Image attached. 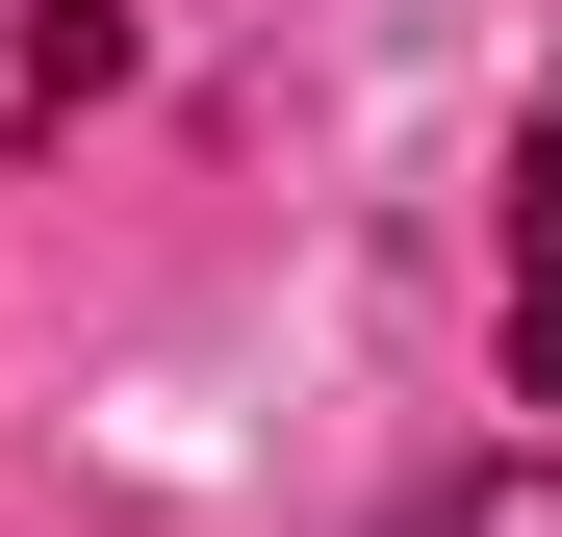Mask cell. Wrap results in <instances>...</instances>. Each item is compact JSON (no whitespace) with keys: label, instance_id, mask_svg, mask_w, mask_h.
I'll list each match as a JSON object with an SVG mask.
<instances>
[{"label":"cell","instance_id":"6da1fadb","mask_svg":"<svg viewBox=\"0 0 562 537\" xmlns=\"http://www.w3.org/2000/svg\"><path fill=\"white\" fill-rule=\"evenodd\" d=\"M512 384L562 410V103L512 128Z\"/></svg>","mask_w":562,"mask_h":537},{"label":"cell","instance_id":"7a4b0ae2","mask_svg":"<svg viewBox=\"0 0 562 537\" xmlns=\"http://www.w3.org/2000/svg\"><path fill=\"white\" fill-rule=\"evenodd\" d=\"M409 537H562V461H460V486H409Z\"/></svg>","mask_w":562,"mask_h":537}]
</instances>
